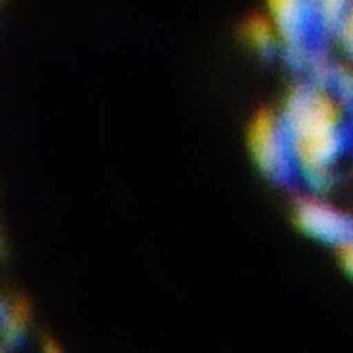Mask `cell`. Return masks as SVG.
<instances>
[{
  "label": "cell",
  "mask_w": 353,
  "mask_h": 353,
  "mask_svg": "<svg viewBox=\"0 0 353 353\" xmlns=\"http://www.w3.org/2000/svg\"><path fill=\"white\" fill-rule=\"evenodd\" d=\"M252 156L295 221L353 272V0H264Z\"/></svg>",
  "instance_id": "6da1fadb"
}]
</instances>
